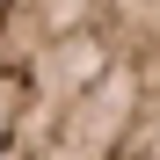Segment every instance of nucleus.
Returning <instances> with one entry per match:
<instances>
[{"label": "nucleus", "mask_w": 160, "mask_h": 160, "mask_svg": "<svg viewBox=\"0 0 160 160\" xmlns=\"http://www.w3.org/2000/svg\"><path fill=\"white\" fill-rule=\"evenodd\" d=\"M0 160H160V0H0Z\"/></svg>", "instance_id": "nucleus-1"}]
</instances>
